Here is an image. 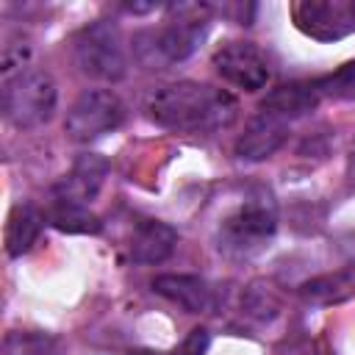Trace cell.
Segmentation results:
<instances>
[{"instance_id": "obj_1", "label": "cell", "mask_w": 355, "mask_h": 355, "mask_svg": "<svg viewBox=\"0 0 355 355\" xmlns=\"http://www.w3.org/2000/svg\"><path fill=\"white\" fill-rule=\"evenodd\" d=\"M147 116L178 133H216L230 128L239 111V103L230 92L197 83V80H175L158 86L144 100Z\"/></svg>"}, {"instance_id": "obj_2", "label": "cell", "mask_w": 355, "mask_h": 355, "mask_svg": "<svg viewBox=\"0 0 355 355\" xmlns=\"http://www.w3.org/2000/svg\"><path fill=\"white\" fill-rule=\"evenodd\" d=\"M172 19L161 28H144L133 36V58L144 69H169L172 64L186 61L208 31V6L178 3L169 6Z\"/></svg>"}, {"instance_id": "obj_3", "label": "cell", "mask_w": 355, "mask_h": 355, "mask_svg": "<svg viewBox=\"0 0 355 355\" xmlns=\"http://www.w3.org/2000/svg\"><path fill=\"white\" fill-rule=\"evenodd\" d=\"M55 83L44 69H22L3 80V114L14 128L31 130L44 125L55 111Z\"/></svg>"}, {"instance_id": "obj_4", "label": "cell", "mask_w": 355, "mask_h": 355, "mask_svg": "<svg viewBox=\"0 0 355 355\" xmlns=\"http://www.w3.org/2000/svg\"><path fill=\"white\" fill-rule=\"evenodd\" d=\"M72 55H75V67L94 80L114 83L122 80L128 72V53L122 33L108 19H97L86 25L72 42Z\"/></svg>"}, {"instance_id": "obj_5", "label": "cell", "mask_w": 355, "mask_h": 355, "mask_svg": "<svg viewBox=\"0 0 355 355\" xmlns=\"http://www.w3.org/2000/svg\"><path fill=\"white\" fill-rule=\"evenodd\" d=\"M275 227H277L275 205L266 197L247 200L219 225L216 250L227 258H250L272 239Z\"/></svg>"}, {"instance_id": "obj_6", "label": "cell", "mask_w": 355, "mask_h": 355, "mask_svg": "<svg viewBox=\"0 0 355 355\" xmlns=\"http://www.w3.org/2000/svg\"><path fill=\"white\" fill-rule=\"evenodd\" d=\"M125 122V103L111 89H86L67 111L64 130L72 141H94Z\"/></svg>"}, {"instance_id": "obj_7", "label": "cell", "mask_w": 355, "mask_h": 355, "mask_svg": "<svg viewBox=\"0 0 355 355\" xmlns=\"http://www.w3.org/2000/svg\"><path fill=\"white\" fill-rule=\"evenodd\" d=\"M214 67L222 80L236 89L258 92L269 83L272 69L266 55L252 42H227L214 53Z\"/></svg>"}, {"instance_id": "obj_8", "label": "cell", "mask_w": 355, "mask_h": 355, "mask_svg": "<svg viewBox=\"0 0 355 355\" xmlns=\"http://www.w3.org/2000/svg\"><path fill=\"white\" fill-rule=\"evenodd\" d=\"M297 28L319 42H338L355 33V3L341 0H302L294 6Z\"/></svg>"}, {"instance_id": "obj_9", "label": "cell", "mask_w": 355, "mask_h": 355, "mask_svg": "<svg viewBox=\"0 0 355 355\" xmlns=\"http://www.w3.org/2000/svg\"><path fill=\"white\" fill-rule=\"evenodd\" d=\"M286 139H288V122L266 111H258L244 128V133L239 136L236 153L244 161H263V158H272L286 144Z\"/></svg>"}, {"instance_id": "obj_10", "label": "cell", "mask_w": 355, "mask_h": 355, "mask_svg": "<svg viewBox=\"0 0 355 355\" xmlns=\"http://www.w3.org/2000/svg\"><path fill=\"white\" fill-rule=\"evenodd\" d=\"M105 175H108V161L97 153H86L55 183V200H69V202L89 205L100 194V189L105 183Z\"/></svg>"}, {"instance_id": "obj_11", "label": "cell", "mask_w": 355, "mask_h": 355, "mask_svg": "<svg viewBox=\"0 0 355 355\" xmlns=\"http://www.w3.org/2000/svg\"><path fill=\"white\" fill-rule=\"evenodd\" d=\"M178 244V230L158 219H144L136 225L130 239V258L136 263H161L172 255Z\"/></svg>"}, {"instance_id": "obj_12", "label": "cell", "mask_w": 355, "mask_h": 355, "mask_svg": "<svg viewBox=\"0 0 355 355\" xmlns=\"http://www.w3.org/2000/svg\"><path fill=\"white\" fill-rule=\"evenodd\" d=\"M153 291L180 305L186 313H202L211 305V288L197 275H158L153 280Z\"/></svg>"}, {"instance_id": "obj_13", "label": "cell", "mask_w": 355, "mask_h": 355, "mask_svg": "<svg viewBox=\"0 0 355 355\" xmlns=\"http://www.w3.org/2000/svg\"><path fill=\"white\" fill-rule=\"evenodd\" d=\"M319 100H322V97L316 94L313 80H308V83L297 80V83H283V86L272 89V92L266 94V100L261 103V111L291 122V119H297V116L313 111Z\"/></svg>"}, {"instance_id": "obj_14", "label": "cell", "mask_w": 355, "mask_h": 355, "mask_svg": "<svg viewBox=\"0 0 355 355\" xmlns=\"http://www.w3.org/2000/svg\"><path fill=\"white\" fill-rule=\"evenodd\" d=\"M42 225H44V214L36 205L25 202V205L11 208L8 222H6V252L11 258H19L22 252H28L36 244Z\"/></svg>"}, {"instance_id": "obj_15", "label": "cell", "mask_w": 355, "mask_h": 355, "mask_svg": "<svg viewBox=\"0 0 355 355\" xmlns=\"http://www.w3.org/2000/svg\"><path fill=\"white\" fill-rule=\"evenodd\" d=\"M352 291H355V283H352V277L344 275V272L319 275V277H311L308 283L300 286V297H302L308 305H336V302L349 300Z\"/></svg>"}, {"instance_id": "obj_16", "label": "cell", "mask_w": 355, "mask_h": 355, "mask_svg": "<svg viewBox=\"0 0 355 355\" xmlns=\"http://www.w3.org/2000/svg\"><path fill=\"white\" fill-rule=\"evenodd\" d=\"M47 222L61 233H97L100 230V219L89 211V205L69 202V200H55L53 208L47 211Z\"/></svg>"}, {"instance_id": "obj_17", "label": "cell", "mask_w": 355, "mask_h": 355, "mask_svg": "<svg viewBox=\"0 0 355 355\" xmlns=\"http://www.w3.org/2000/svg\"><path fill=\"white\" fill-rule=\"evenodd\" d=\"M3 355H58V341L36 330H11L3 338Z\"/></svg>"}, {"instance_id": "obj_18", "label": "cell", "mask_w": 355, "mask_h": 355, "mask_svg": "<svg viewBox=\"0 0 355 355\" xmlns=\"http://www.w3.org/2000/svg\"><path fill=\"white\" fill-rule=\"evenodd\" d=\"M313 89L319 97H333V100H355V61L338 67L333 75H324L313 80Z\"/></svg>"}, {"instance_id": "obj_19", "label": "cell", "mask_w": 355, "mask_h": 355, "mask_svg": "<svg viewBox=\"0 0 355 355\" xmlns=\"http://www.w3.org/2000/svg\"><path fill=\"white\" fill-rule=\"evenodd\" d=\"M205 349H208V330L194 327V330L180 341V347L175 349V355H205Z\"/></svg>"}, {"instance_id": "obj_20", "label": "cell", "mask_w": 355, "mask_h": 355, "mask_svg": "<svg viewBox=\"0 0 355 355\" xmlns=\"http://www.w3.org/2000/svg\"><path fill=\"white\" fill-rule=\"evenodd\" d=\"M128 355H161V352H153V349H133V352H128Z\"/></svg>"}]
</instances>
